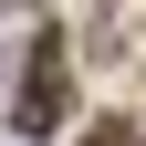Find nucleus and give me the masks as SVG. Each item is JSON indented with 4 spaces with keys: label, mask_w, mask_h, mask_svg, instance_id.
Masks as SVG:
<instances>
[{
    "label": "nucleus",
    "mask_w": 146,
    "mask_h": 146,
    "mask_svg": "<svg viewBox=\"0 0 146 146\" xmlns=\"http://www.w3.org/2000/svg\"><path fill=\"white\" fill-rule=\"evenodd\" d=\"M63 104H73V73H63V31H42L31 42V73H21V104H11V125H21L31 146L63 136Z\"/></svg>",
    "instance_id": "obj_1"
},
{
    "label": "nucleus",
    "mask_w": 146,
    "mask_h": 146,
    "mask_svg": "<svg viewBox=\"0 0 146 146\" xmlns=\"http://www.w3.org/2000/svg\"><path fill=\"white\" fill-rule=\"evenodd\" d=\"M84 146H146V136H136V125H104V136H84Z\"/></svg>",
    "instance_id": "obj_2"
}]
</instances>
